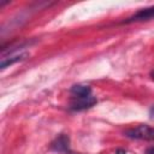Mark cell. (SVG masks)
<instances>
[{"label": "cell", "mask_w": 154, "mask_h": 154, "mask_svg": "<svg viewBox=\"0 0 154 154\" xmlns=\"http://www.w3.org/2000/svg\"><path fill=\"white\" fill-rule=\"evenodd\" d=\"M69 144H70V140L66 135H60L58 136L52 143H51V149L55 150V152H64V153H69Z\"/></svg>", "instance_id": "obj_4"}, {"label": "cell", "mask_w": 154, "mask_h": 154, "mask_svg": "<svg viewBox=\"0 0 154 154\" xmlns=\"http://www.w3.org/2000/svg\"><path fill=\"white\" fill-rule=\"evenodd\" d=\"M28 57V53H22V54H17V55H13V57H10V58H2L1 60V70L6 69L7 66H11L12 64L17 63V61H20L23 59H25Z\"/></svg>", "instance_id": "obj_5"}, {"label": "cell", "mask_w": 154, "mask_h": 154, "mask_svg": "<svg viewBox=\"0 0 154 154\" xmlns=\"http://www.w3.org/2000/svg\"><path fill=\"white\" fill-rule=\"evenodd\" d=\"M153 18H154V6L138 11L137 13L131 16L129 19H126L125 23H132V22H140V20H149V19H153Z\"/></svg>", "instance_id": "obj_3"}, {"label": "cell", "mask_w": 154, "mask_h": 154, "mask_svg": "<svg viewBox=\"0 0 154 154\" xmlns=\"http://www.w3.org/2000/svg\"><path fill=\"white\" fill-rule=\"evenodd\" d=\"M71 93L73 96H89L91 95V89L88 85L76 84L71 88Z\"/></svg>", "instance_id": "obj_6"}, {"label": "cell", "mask_w": 154, "mask_h": 154, "mask_svg": "<svg viewBox=\"0 0 154 154\" xmlns=\"http://www.w3.org/2000/svg\"><path fill=\"white\" fill-rule=\"evenodd\" d=\"M125 136L132 140H146V141H152L154 140V128L149 125H138L134 129H130L125 132Z\"/></svg>", "instance_id": "obj_1"}, {"label": "cell", "mask_w": 154, "mask_h": 154, "mask_svg": "<svg viewBox=\"0 0 154 154\" xmlns=\"http://www.w3.org/2000/svg\"><path fill=\"white\" fill-rule=\"evenodd\" d=\"M147 154H154V147H152V148H149V149L147 150Z\"/></svg>", "instance_id": "obj_8"}, {"label": "cell", "mask_w": 154, "mask_h": 154, "mask_svg": "<svg viewBox=\"0 0 154 154\" xmlns=\"http://www.w3.org/2000/svg\"><path fill=\"white\" fill-rule=\"evenodd\" d=\"M150 76H152V78L154 79V71H152V73H150Z\"/></svg>", "instance_id": "obj_9"}, {"label": "cell", "mask_w": 154, "mask_h": 154, "mask_svg": "<svg viewBox=\"0 0 154 154\" xmlns=\"http://www.w3.org/2000/svg\"><path fill=\"white\" fill-rule=\"evenodd\" d=\"M73 101L71 103V109L73 111H83L90 108L96 103V99L91 95L89 96H73Z\"/></svg>", "instance_id": "obj_2"}, {"label": "cell", "mask_w": 154, "mask_h": 154, "mask_svg": "<svg viewBox=\"0 0 154 154\" xmlns=\"http://www.w3.org/2000/svg\"><path fill=\"white\" fill-rule=\"evenodd\" d=\"M116 154H126V152H125L124 149H117Z\"/></svg>", "instance_id": "obj_7"}]
</instances>
